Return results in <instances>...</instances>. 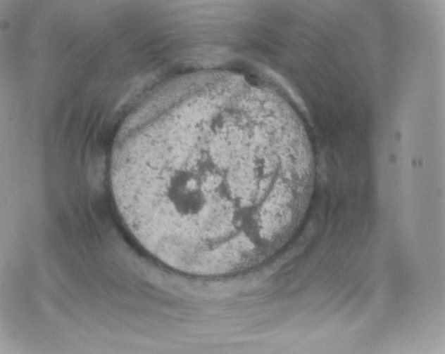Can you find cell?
<instances>
[{"label": "cell", "mask_w": 445, "mask_h": 354, "mask_svg": "<svg viewBox=\"0 0 445 354\" xmlns=\"http://www.w3.org/2000/svg\"><path fill=\"white\" fill-rule=\"evenodd\" d=\"M177 122L186 147L137 145L112 165L127 228L153 256L189 275L227 274L272 255L299 211L300 163L244 119L196 114Z\"/></svg>", "instance_id": "cell-1"}]
</instances>
